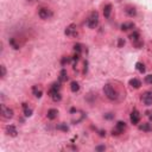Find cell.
Wrapping results in <instances>:
<instances>
[{
	"instance_id": "6da1fadb",
	"label": "cell",
	"mask_w": 152,
	"mask_h": 152,
	"mask_svg": "<svg viewBox=\"0 0 152 152\" xmlns=\"http://www.w3.org/2000/svg\"><path fill=\"white\" fill-rule=\"evenodd\" d=\"M103 93H105L106 98L109 99V100H112V101H115V100H118V98H119L118 92H117L110 84H106L105 87H103Z\"/></svg>"
},
{
	"instance_id": "7a4b0ae2",
	"label": "cell",
	"mask_w": 152,
	"mask_h": 152,
	"mask_svg": "<svg viewBox=\"0 0 152 152\" xmlns=\"http://www.w3.org/2000/svg\"><path fill=\"white\" fill-rule=\"evenodd\" d=\"M98 24H99V14L96 11H93L87 19V26L89 29H95L98 26Z\"/></svg>"
},
{
	"instance_id": "3957f363",
	"label": "cell",
	"mask_w": 152,
	"mask_h": 152,
	"mask_svg": "<svg viewBox=\"0 0 152 152\" xmlns=\"http://www.w3.org/2000/svg\"><path fill=\"white\" fill-rule=\"evenodd\" d=\"M130 38H131V41L133 42V44L135 45V48H141L143 46V41L140 39V35L138 31H133V33L130 35Z\"/></svg>"
},
{
	"instance_id": "277c9868",
	"label": "cell",
	"mask_w": 152,
	"mask_h": 152,
	"mask_svg": "<svg viewBox=\"0 0 152 152\" xmlns=\"http://www.w3.org/2000/svg\"><path fill=\"white\" fill-rule=\"evenodd\" d=\"M38 15H39V18H42V19H49L54 15V13L50 9H48V7H41L38 11Z\"/></svg>"
},
{
	"instance_id": "5b68a950",
	"label": "cell",
	"mask_w": 152,
	"mask_h": 152,
	"mask_svg": "<svg viewBox=\"0 0 152 152\" xmlns=\"http://www.w3.org/2000/svg\"><path fill=\"white\" fill-rule=\"evenodd\" d=\"M64 33L69 37H75L77 35V27L75 24H70L69 26L66 27V31H64Z\"/></svg>"
},
{
	"instance_id": "8992f818",
	"label": "cell",
	"mask_w": 152,
	"mask_h": 152,
	"mask_svg": "<svg viewBox=\"0 0 152 152\" xmlns=\"http://www.w3.org/2000/svg\"><path fill=\"white\" fill-rule=\"evenodd\" d=\"M1 115L4 119H11L13 117V110L11 108H7L5 105H1Z\"/></svg>"
},
{
	"instance_id": "52a82bcc",
	"label": "cell",
	"mask_w": 152,
	"mask_h": 152,
	"mask_svg": "<svg viewBox=\"0 0 152 152\" xmlns=\"http://www.w3.org/2000/svg\"><path fill=\"white\" fill-rule=\"evenodd\" d=\"M130 120H131V123L133 125H138L139 124V121H140V114H139V112L137 109L132 110V113L130 115Z\"/></svg>"
},
{
	"instance_id": "ba28073f",
	"label": "cell",
	"mask_w": 152,
	"mask_h": 152,
	"mask_svg": "<svg viewBox=\"0 0 152 152\" xmlns=\"http://www.w3.org/2000/svg\"><path fill=\"white\" fill-rule=\"evenodd\" d=\"M125 129H126V124L124 121H118L117 125H115V130H113V135L114 134L118 135L120 133H123L125 131Z\"/></svg>"
},
{
	"instance_id": "9c48e42d",
	"label": "cell",
	"mask_w": 152,
	"mask_h": 152,
	"mask_svg": "<svg viewBox=\"0 0 152 152\" xmlns=\"http://www.w3.org/2000/svg\"><path fill=\"white\" fill-rule=\"evenodd\" d=\"M141 100L146 106H151L152 105V92H145L143 94Z\"/></svg>"
},
{
	"instance_id": "30bf717a",
	"label": "cell",
	"mask_w": 152,
	"mask_h": 152,
	"mask_svg": "<svg viewBox=\"0 0 152 152\" xmlns=\"http://www.w3.org/2000/svg\"><path fill=\"white\" fill-rule=\"evenodd\" d=\"M6 132H7V134H9V135H11V137H17V134H18L17 129H15L13 125L6 126Z\"/></svg>"
},
{
	"instance_id": "8fae6325",
	"label": "cell",
	"mask_w": 152,
	"mask_h": 152,
	"mask_svg": "<svg viewBox=\"0 0 152 152\" xmlns=\"http://www.w3.org/2000/svg\"><path fill=\"white\" fill-rule=\"evenodd\" d=\"M57 114H58V110H57V109H55V108H50L49 110H48L46 117L49 118L50 120H54V119L57 118Z\"/></svg>"
},
{
	"instance_id": "7c38bea8",
	"label": "cell",
	"mask_w": 152,
	"mask_h": 152,
	"mask_svg": "<svg viewBox=\"0 0 152 152\" xmlns=\"http://www.w3.org/2000/svg\"><path fill=\"white\" fill-rule=\"evenodd\" d=\"M125 13L129 15V17H134V15L137 14V10H135V7H133V6H127L125 9Z\"/></svg>"
},
{
	"instance_id": "4fadbf2b",
	"label": "cell",
	"mask_w": 152,
	"mask_h": 152,
	"mask_svg": "<svg viewBox=\"0 0 152 152\" xmlns=\"http://www.w3.org/2000/svg\"><path fill=\"white\" fill-rule=\"evenodd\" d=\"M130 86L132 88L138 89V88H140V86H141V81L139 78H132V80H130Z\"/></svg>"
},
{
	"instance_id": "5bb4252c",
	"label": "cell",
	"mask_w": 152,
	"mask_h": 152,
	"mask_svg": "<svg viewBox=\"0 0 152 152\" xmlns=\"http://www.w3.org/2000/svg\"><path fill=\"white\" fill-rule=\"evenodd\" d=\"M49 95L51 96V99L55 101V102H57V101H61L62 96H61V93L60 92H50L49 90Z\"/></svg>"
},
{
	"instance_id": "9a60e30c",
	"label": "cell",
	"mask_w": 152,
	"mask_h": 152,
	"mask_svg": "<svg viewBox=\"0 0 152 152\" xmlns=\"http://www.w3.org/2000/svg\"><path fill=\"white\" fill-rule=\"evenodd\" d=\"M68 80V74H67V70L66 69H62L60 71V77H58V81L60 82H64Z\"/></svg>"
},
{
	"instance_id": "2e32d148",
	"label": "cell",
	"mask_w": 152,
	"mask_h": 152,
	"mask_svg": "<svg viewBox=\"0 0 152 152\" xmlns=\"http://www.w3.org/2000/svg\"><path fill=\"white\" fill-rule=\"evenodd\" d=\"M32 93H33L35 96L38 98V99L41 98V96H42V94H43L42 89H41V88H39L38 86H33V87H32Z\"/></svg>"
},
{
	"instance_id": "e0dca14e",
	"label": "cell",
	"mask_w": 152,
	"mask_h": 152,
	"mask_svg": "<svg viewBox=\"0 0 152 152\" xmlns=\"http://www.w3.org/2000/svg\"><path fill=\"white\" fill-rule=\"evenodd\" d=\"M110 12H112V5L107 4L105 7H103V15H105V18H109Z\"/></svg>"
},
{
	"instance_id": "ac0fdd59",
	"label": "cell",
	"mask_w": 152,
	"mask_h": 152,
	"mask_svg": "<svg viewBox=\"0 0 152 152\" xmlns=\"http://www.w3.org/2000/svg\"><path fill=\"white\" fill-rule=\"evenodd\" d=\"M134 29V24L129 21V23H124L121 25V30L123 31H129V30H133Z\"/></svg>"
},
{
	"instance_id": "d6986e66",
	"label": "cell",
	"mask_w": 152,
	"mask_h": 152,
	"mask_svg": "<svg viewBox=\"0 0 152 152\" xmlns=\"http://www.w3.org/2000/svg\"><path fill=\"white\" fill-rule=\"evenodd\" d=\"M139 130L140 131H144V132H150L152 130V127H151V125L149 123H144V124H141L139 126Z\"/></svg>"
},
{
	"instance_id": "ffe728a7",
	"label": "cell",
	"mask_w": 152,
	"mask_h": 152,
	"mask_svg": "<svg viewBox=\"0 0 152 152\" xmlns=\"http://www.w3.org/2000/svg\"><path fill=\"white\" fill-rule=\"evenodd\" d=\"M23 109H24V114H25V117H31V115H32V109L29 108L27 103H23Z\"/></svg>"
},
{
	"instance_id": "44dd1931",
	"label": "cell",
	"mask_w": 152,
	"mask_h": 152,
	"mask_svg": "<svg viewBox=\"0 0 152 152\" xmlns=\"http://www.w3.org/2000/svg\"><path fill=\"white\" fill-rule=\"evenodd\" d=\"M70 89H71V92L73 93H76V92H78L80 90V84H78V82H76V81H73L70 83Z\"/></svg>"
},
{
	"instance_id": "7402d4cb",
	"label": "cell",
	"mask_w": 152,
	"mask_h": 152,
	"mask_svg": "<svg viewBox=\"0 0 152 152\" xmlns=\"http://www.w3.org/2000/svg\"><path fill=\"white\" fill-rule=\"evenodd\" d=\"M135 69H137L140 74L145 73V66H144V63H141V62H137V63H135Z\"/></svg>"
},
{
	"instance_id": "603a6c76",
	"label": "cell",
	"mask_w": 152,
	"mask_h": 152,
	"mask_svg": "<svg viewBox=\"0 0 152 152\" xmlns=\"http://www.w3.org/2000/svg\"><path fill=\"white\" fill-rule=\"evenodd\" d=\"M9 43H10V45L13 48L14 50H18V49H19V46H20V45H19V43L15 42V38H10Z\"/></svg>"
},
{
	"instance_id": "cb8c5ba5",
	"label": "cell",
	"mask_w": 152,
	"mask_h": 152,
	"mask_svg": "<svg viewBox=\"0 0 152 152\" xmlns=\"http://www.w3.org/2000/svg\"><path fill=\"white\" fill-rule=\"evenodd\" d=\"M56 129L60 130V131H63V132H68V131H69V127L67 126V124H63V123L56 126Z\"/></svg>"
},
{
	"instance_id": "d4e9b609",
	"label": "cell",
	"mask_w": 152,
	"mask_h": 152,
	"mask_svg": "<svg viewBox=\"0 0 152 152\" xmlns=\"http://www.w3.org/2000/svg\"><path fill=\"white\" fill-rule=\"evenodd\" d=\"M74 50H75V52H76V54H78V55H80V54L82 52V45L80 44V43L75 44V45H74Z\"/></svg>"
},
{
	"instance_id": "484cf974",
	"label": "cell",
	"mask_w": 152,
	"mask_h": 152,
	"mask_svg": "<svg viewBox=\"0 0 152 152\" xmlns=\"http://www.w3.org/2000/svg\"><path fill=\"white\" fill-rule=\"evenodd\" d=\"M71 61H73V57H63L61 60V63H62V66H66L68 63H70Z\"/></svg>"
},
{
	"instance_id": "4316f807",
	"label": "cell",
	"mask_w": 152,
	"mask_h": 152,
	"mask_svg": "<svg viewBox=\"0 0 152 152\" xmlns=\"http://www.w3.org/2000/svg\"><path fill=\"white\" fill-rule=\"evenodd\" d=\"M145 82H146L147 84H151V86H152V75L145 76Z\"/></svg>"
},
{
	"instance_id": "83f0119b",
	"label": "cell",
	"mask_w": 152,
	"mask_h": 152,
	"mask_svg": "<svg viewBox=\"0 0 152 152\" xmlns=\"http://www.w3.org/2000/svg\"><path fill=\"white\" fill-rule=\"evenodd\" d=\"M0 68H1V77L4 78L6 76V68H5V66H1Z\"/></svg>"
},
{
	"instance_id": "f1b7e54d",
	"label": "cell",
	"mask_w": 152,
	"mask_h": 152,
	"mask_svg": "<svg viewBox=\"0 0 152 152\" xmlns=\"http://www.w3.org/2000/svg\"><path fill=\"white\" fill-rule=\"evenodd\" d=\"M123 45H125V41H124L123 38H119V42H118V46H119V48H121Z\"/></svg>"
},
{
	"instance_id": "f546056e",
	"label": "cell",
	"mask_w": 152,
	"mask_h": 152,
	"mask_svg": "<svg viewBox=\"0 0 152 152\" xmlns=\"http://www.w3.org/2000/svg\"><path fill=\"white\" fill-rule=\"evenodd\" d=\"M105 118H106V119H108V120H110V119H113V118H114V114H112V113H107V114L105 115Z\"/></svg>"
},
{
	"instance_id": "4dcf8cb0",
	"label": "cell",
	"mask_w": 152,
	"mask_h": 152,
	"mask_svg": "<svg viewBox=\"0 0 152 152\" xmlns=\"http://www.w3.org/2000/svg\"><path fill=\"white\" fill-rule=\"evenodd\" d=\"M146 115H147V118H149L150 120H152V110H147V112H146Z\"/></svg>"
},
{
	"instance_id": "1f68e13d",
	"label": "cell",
	"mask_w": 152,
	"mask_h": 152,
	"mask_svg": "<svg viewBox=\"0 0 152 152\" xmlns=\"http://www.w3.org/2000/svg\"><path fill=\"white\" fill-rule=\"evenodd\" d=\"M95 150H96V151H103V150H106V147L105 146H96Z\"/></svg>"
}]
</instances>
